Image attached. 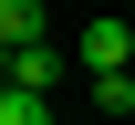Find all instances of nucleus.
Instances as JSON below:
<instances>
[{
	"instance_id": "obj_5",
	"label": "nucleus",
	"mask_w": 135,
	"mask_h": 125,
	"mask_svg": "<svg viewBox=\"0 0 135 125\" xmlns=\"http://www.w3.org/2000/svg\"><path fill=\"white\" fill-rule=\"evenodd\" d=\"M0 125H52V94H0Z\"/></svg>"
},
{
	"instance_id": "obj_3",
	"label": "nucleus",
	"mask_w": 135,
	"mask_h": 125,
	"mask_svg": "<svg viewBox=\"0 0 135 125\" xmlns=\"http://www.w3.org/2000/svg\"><path fill=\"white\" fill-rule=\"evenodd\" d=\"M21 42H42V0H0V52H21Z\"/></svg>"
},
{
	"instance_id": "obj_1",
	"label": "nucleus",
	"mask_w": 135,
	"mask_h": 125,
	"mask_svg": "<svg viewBox=\"0 0 135 125\" xmlns=\"http://www.w3.org/2000/svg\"><path fill=\"white\" fill-rule=\"evenodd\" d=\"M73 63H94V73H125V63H135V31H125L114 11H104V21H83V42H73Z\"/></svg>"
},
{
	"instance_id": "obj_4",
	"label": "nucleus",
	"mask_w": 135,
	"mask_h": 125,
	"mask_svg": "<svg viewBox=\"0 0 135 125\" xmlns=\"http://www.w3.org/2000/svg\"><path fill=\"white\" fill-rule=\"evenodd\" d=\"M94 104L104 115H135V73H94Z\"/></svg>"
},
{
	"instance_id": "obj_2",
	"label": "nucleus",
	"mask_w": 135,
	"mask_h": 125,
	"mask_svg": "<svg viewBox=\"0 0 135 125\" xmlns=\"http://www.w3.org/2000/svg\"><path fill=\"white\" fill-rule=\"evenodd\" d=\"M52 73H62V52H52V31H42V42L11 52V94H52Z\"/></svg>"
},
{
	"instance_id": "obj_6",
	"label": "nucleus",
	"mask_w": 135,
	"mask_h": 125,
	"mask_svg": "<svg viewBox=\"0 0 135 125\" xmlns=\"http://www.w3.org/2000/svg\"><path fill=\"white\" fill-rule=\"evenodd\" d=\"M0 94H11V52H0Z\"/></svg>"
}]
</instances>
